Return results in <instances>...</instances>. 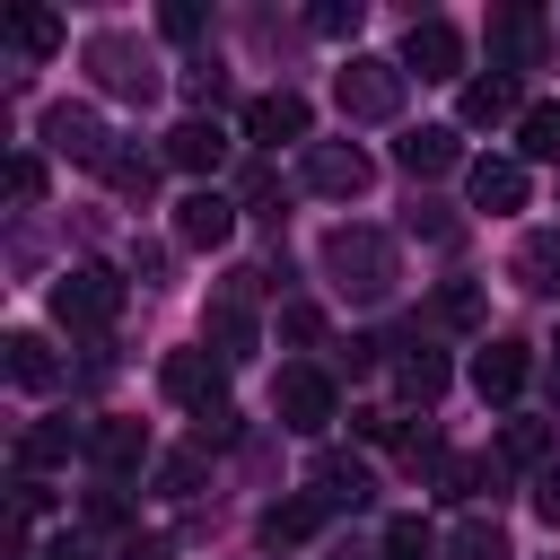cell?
Returning a JSON list of instances; mask_svg holds the SVG:
<instances>
[{"label": "cell", "mask_w": 560, "mask_h": 560, "mask_svg": "<svg viewBox=\"0 0 560 560\" xmlns=\"http://www.w3.org/2000/svg\"><path fill=\"white\" fill-rule=\"evenodd\" d=\"M324 280L341 289V298H359V306H376L385 289H394V236L385 228H332L324 236Z\"/></svg>", "instance_id": "obj_1"}, {"label": "cell", "mask_w": 560, "mask_h": 560, "mask_svg": "<svg viewBox=\"0 0 560 560\" xmlns=\"http://www.w3.org/2000/svg\"><path fill=\"white\" fill-rule=\"evenodd\" d=\"M402 96H411L402 61H376V52H350V61H341V79H332V105H341L350 122H394V114H402Z\"/></svg>", "instance_id": "obj_2"}, {"label": "cell", "mask_w": 560, "mask_h": 560, "mask_svg": "<svg viewBox=\"0 0 560 560\" xmlns=\"http://www.w3.org/2000/svg\"><path fill=\"white\" fill-rule=\"evenodd\" d=\"M122 315V280L105 271V262H70L61 280H52V324L61 332H105Z\"/></svg>", "instance_id": "obj_3"}, {"label": "cell", "mask_w": 560, "mask_h": 560, "mask_svg": "<svg viewBox=\"0 0 560 560\" xmlns=\"http://www.w3.org/2000/svg\"><path fill=\"white\" fill-rule=\"evenodd\" d=\"M88 70H96V88L122 96V105H149V96L166 88V70H158L131 35H88Z\"/></svg>", "instance_id": "obj_4"}, {"label": "cell", "mask_w": 560, "mask_h": 560, "mask_svg": "<svg viewBox=\"0 0 560 560\" xmlns=\"http://www.w3.org/2000/svg\"><path fill=\"white\" fill-rule=\"evenodd\" d=\"M262 280H271V271H236V280L210 298V332H201V341H210L228 368H245V359L262 350V332H254V289H262Z\"/></svg>", "instance_id": "obj_5"}, {"label": "cell", "mask_w": 560, "mask_h": 560, "mask_svg": "<svg viewBox=\"0 0 560 560\" xmlns=\"http://www.w3.org/2000/svg\"><path fill=\"white\" fill-rule=\"evenodd\" d=\"M542 52H551V18H542V9H525V0L490 9V70H499V79L542 70Z\"/></svg>", "instance_id": "obj_6"}, {"label": "cell", "mask_w": 560, "mask_h": 560, "mask_svg": "<svg viewBox=\"0 0 560 560\" xmlns=\"http://www.w3.org/2000/svg\"><path fill=\"white\" fill-rule=\"evenodd\" d=\"M368 175H376V166H368L359 140H306V149H298V184L324 192V201H359Z\"/></svg>", "instance_id": "obj_7"}, {"label": "cell", "mask_w": 560, "mask_h": 560, "mask_svg": "<svg viewBox=\"0 0 560 560\" xmlns=\"http://www.w3.org/2000/svg\"><path fill=\"white\" fill-rule=\"evenodd\" d=\"M271 411H280V429H298V438H324L332 429V376L315 368V359H298V368H280V385H271Z\"/></svg>", "instance_id": "obj_8"}, {"label": "cell", "mask_w": 560, "mask_h": 560, "mask_svg": "<svg viewBox=\"0 0 560 560\" xmlns=\"http://www.w3.org/2000/svg\"><path fill=\"white\" fill-rule=\"evenodd\" d=\"M158 385H166V402H184V411L201 420V411H219V402H228V359H219L210 341H201V350H166Z\"/></svg>", "instance_id": "obj_9"}, {"label": "cell", "mask_w": 560, "mask_h": 560, "mask_svg": "<svg viewBox=\"0 0 560 560\" xmlns=\"http://www.w3.org/2000/svg\"><path fill=\"white\" fill-rule=\"evenodd\" d=\"M44 149H52V158H70V166H96V175H105L114 131L96 122V105H70V96H61V105H44Z\"/></svg>", "instance_id": "obj_10"}, {"label": "cell", "mask_w": 560, "mask_h": 560, "mask_svg": "<svg viewBox=\"0 0 560 560\" xmlns=\"http://www.w3.org/2000/svg\"><path fill=\"white\" fill-rule=\"evenodd\" d=\"M394 385H402L411 402H438V394H446V350H438V324H429V315L394 332Z\"/></svg>", "instance_id": "obj_11"}, {"label": "cell", "mask_w": 560, "mask_h": 560, "mask_svg": "<svg viewBox=\"0 0 560 560\" xmlns=\"http://www.w3.org/2000/svg\"><path fill=\"white\" fill-rule=\"evenodd\" d=\"M394 61H402V79H464V35L446 18H411Z\"/></svg>", "instance_id": "obj_12"}, {"label": "cell", "mask_w": 560, "mask_h": 560, "mask_svg": "<svg viewBox=\"0 0 560 560\" xmlns=\"http://www.w3.org/2000/svg\"><path fill=\"white\" fill-rule=\"evenodd\" d=\"M306 131H315V114H306L298 88H262V96L245 105V140H254V149H280V140L306 149Z\"/></svg>", "instance_id": "obj_13"}, {"label": "cell", "mask_w": 560, "mask_h": 560, "mask_svg": "<svg viewBox=\"0 0 560 560\" xmlns=\"http://www.w3.org/2000/svg\"><path fill=\"white\" fill-rule=\"evenodd\" d=\"M236 210H245V201H228L219 184H192V192L175 201V236H184V245H201V254H219V245L236 236Z\"/></svg>", "instance_id": "obj_14"}, {"label": "cell", "mask_w": 560, "mask_h": 560, "mask_svg": "<svg viewBox=\"0 0 560 560\" xmlns=\"http://www.w3.org/2000/svg\"><path fill=\"white\" fill-rule=\"evenodd\" d=\"M88 464L122 490V481L149 464V429H140V420H88Z\"/></svg>", "instance_id": "obj_15"}, {"label": "cell", "mask_w": 560, "mask_h": 560, "mask_svg": "<svg viewBox=\"0 0 560 560\" xmlns=\"http://www.w3.org/2000/svg\"><path fill=\"white\" fill-rule=\"evenodd\" d=\"M166 166H175V175H219V166H228V131H219V114H184V122L166 131Z\"/></svg>", "instance_id": "obj_16"}, {"label": "cell", "mask_w": 560, "mask_h": 560, "mask_svg": "<svg viewBox=\"0 0 560 560\" xmlns=\"http://www.w3.org/2000/svg\"><path fill=\"white\" fill-rule=\"evenodd\" d=\"M525 376H534V350H525V341H481V350H472V394H481V402H516Z\"/></svg>", "instance_id": "obj_17"}, {"label": "cell", "mask_w": 560, "mask_h": 560, "mask_svg": "<svg viewBox=\"0 0 560 560\" xmlns=\"http://www.w3.org/2000/svg\"><path fill=\"white\" fill-rule=\"evenodd\" d=\"M70 455H88V420H35V429H18V472H52V464H70Z\"/></svg>", "instance_id": "obj_18"}, {"label": "cell", "mask_w": 560, "mask_h": 560, "mask_svg": "<svg viewBox=\"0 0 560 560\" xmlns=\"http://www.w3.org/2000/svg\"><path fill=\"white\" fill-rule=\"evenodd\" d=\"M324 516H332V508H324L315 490H306V499H271L254 534H262V551H306V542L324 534Z\"/></svg>", "instance_id": "obj_19"}, {"label": "cell", "mask_w": 560, "mask_h": 560, "mask_svg": "<svg viewBox=\"0 0 560 560\" xmlns=\"http://www.w3.org/2000/svg\"><path fill=\"white\" fill-rule=\"evenodd\" d=\"M394 166H402V175H420V184H429V175H446V166H464L455 122H420V131H402V140H394Z\"/></svg>", "instance_id": "obj_20"}, {"label": "cell", "mask_w": 560, "mask_h": 560, "mask_svg": "<svg viewBox=\"0 0 560 560\" xmlns=\"http://www.w3.org/2000/svg\"><path fill=\"white\" fill-rule=\"evenodd\" d=\"M464 184H472V210H525V158H472Z\"/></svg>", "instance_id": "obj_21"}, {"label": "cell", "mask_w": 560, "mask_h": 560, "mask_svg": "<svg viewBox=\"0 0 560 560\" xmlns=\"http://www.w3.org/2000/svg\"><path fill=\"white\" fill-rule=\"evenodd\" d=\"M551 446H560V420H499V464L508 472H551Z\"/></svg>", "instance_id": "obj_22"}, {"label": "cell", "mask_w": 560, "mask_h": 560, "mask_svg": "<svg viewBox=\"0 0 560 560\" xmlns=\"http://www.w3.org/2000/svg\"><path fill=\"white\" fill-rule=\"evenodd\" d=\"M464 122H472V131H490V122H525V96H516V79H499V70L464 79Z\"/></svg>", "instance_id": "obj_23"}, {"label": "cell", "mask_w": 560, "mask_h": 560, "mask_svg": "<svg viewBox=\"0 0 560 560\" xmlns=\"http://www.w3.org/2000/svg\"><path fill=\"white\" fill-rule=\"evenodd\" d=\"M158 166H166V149H140V140H114V158H105V184H114L122 201H149V192H158Z\"/></svg>", "instance_id": "obj_24"}, {"label": "cell", "mask_w": 560, "mask_h": 560, "mask_svg": "<svg viewBox=\"0 0 560 560\" xmlns=\"http://www.w3.org/2000/svg\"><path fill=\"white\" fill-rule=\"evenodd\" d=\"M0 350H9V385H26V394H52L61 385V359H52L44 332H9Z\"/></svg>", "instance_id": "obj_25"}, {"label": "cell", "mask_w": 560, "mask_h": 560, "mask_svg": "<svg viewBox=\"0 0 560 560\" xmlns=\"http://www.w3.org/2000/svg\"><path fill=\"white\" fill-rule=\"evenodd\" d=\"M315 499H324L332 516L368 508V464H359V455H324V464H315Z\"/></svg>", "instance_id": "obj_26"}, {"label": "cell", "mask_w": 560, "mask_h": 560, "mask_svg": "<svg viewBox=\"0 0 560 560\" xmlns=\"http://www.w3.org/2000/svg\"><path fill=\"white\" fill-rule=\"evenodd\" d=\"M499 481H508L499 455H446V464H438V490H446V499H499Z\"/></svg>", "instance_id": "obj_27"}, {"label": "cell", "mask_w": 560, "mask_h": 560, "mask_svg": "<svg viewBox=\"0 0 560 560\" xmlns=\"http://www.w3.org/2000/svg\"><path fill=\"white\" fill-rule=\"evenodd\" d=\"M9 52L52 61V52H61V18H52V9H18V18H9Z\"/></svg>", "instance_id": "obj_28"}, {"label": "cell", "mask_w": 560, "mask_h": 560, "mask_svg": "<svg viewBox=\"0 0 560 560\" xmlns=\"http://www.w3.org/2000/svg\"><path fill=\"white\" fill-rule=\"evenodd\" d=\"M429 324H438V332H481V289H472V280H446V289L429 298Z\"/></svg>", "instance_id": "obj_29"}, {"label": "cell", "mask_w": 560, "mask_h": 560, "mask_svg": "<svg viewBox=\"0 0 560 560\" xmlns=\"http://www.w3.org/2000/svg\"><path fill=\"white\" fill-rule=\"evenodd\" d=\"M438 551H446V560H508V534H499V516H464Z\"/></svg>", "instance_id": "obj_30"}, {"label": "cell", "mask_w": 560, "mask_h": 560, "mask_svg": "<svg viewBox=\"0 0 560 560\" xmlns=\"http://www.w3.org/2000/svg\"><path fill=\"white\" fill-rule=\"evenodd\" d=\"M201 472H210V455H201V446H184V455H158L149 490H158V499H192V490H201Z\"/></svg>", "instance_id": "obj_31"}, {"label": "cell", "mask_w": 560, "mask_h": 560, "mask_svg": "<svg viewBox=\"0 0 560 560\" xmlns=\"http://www.w3.org/2000/svg\"><path fill=\"white\" fill-rule=\"evenodd\" d=\"M516 280L542 289V298H560V236H534V245L516 254Z\"/></svg>", "instance_id": "obj_32"}, {"label": "cell", "mask_w": 560, "mask_h": 560, "mask_svg": "<svg viewBox=\"0 0 560 560\" xmlns=\"http://www.w3.org/2000/svg\"><path fill=\"white\" fill-rule=\"evenodd\" d=\"M516 149H525V158H560V105H525Z\"/></svg>", "instance_id": "obj_33"}, {"label": "cell", "mask_w": 560, "mask_h": 560, "mask_svg": "<svg viewBox=\"0 0 560 560\" xmlns=\"http://www.w3.org/2000/svg\"><path fill=\"white\" fill-rule=\"evenodd\" d=\"M429 551H438V534H429L420 516H394L385 542H376V560H429Z\"/></svg>", "instance_id": "obj_34"}, {"label": "cell", "mask_w": 560, "mask_h": 560, "mask_svg": "<svg viewBox=\"0 0 560 560\" xmlns=\"http://www.w3.org/2000/svg\"><path fill=\"white\" fill-rule=\"evenodd\" d=\"M201 26H210V9H201V0H166V9H158V35H175V44H192Z\"/></svg>", "instance_id": "obj_35"}, {"label": "cell", "mask_w": 560, "mask_h": 560, "mask_svg": "<svg viewBox=\"0 0 560 560\" xmlns=\"http://www.w3.org/2000/svg\"><path fill=\"white\" fill-rule=\"evenodd\" d=\"M175 79H184V96H192V105H219V96H228V70H219V61H184Z\"/></svg>", "instance_id": "obj_36"}, {"label": "cell", "mask_w": 560, "mask_h": 560, "mask_svg": "<svg viewBox=\"0 0 560 560\" xmlns=\"http://www.w3.org/2000/svg\"><path fill=\"white\" fill-rule=\"evenodd\" d=\"M411 236H429V245H455V236H464V219H446L438 201H411Z\"/></svg>", "instance_id": "obj_37"}, {"label": "cell", "mask_w": 560, "mask_h": 560, "mask_svg": "<svg viewBox=\"0 0 560 560\" xmlns=\"http://www.w3.org/2000/svg\"><path fill=\"white\" fill-rule=\"evenodd\" d=\"M9 192H18V201H44V158H35V149L9 158Z\"/></svg>", "instance_id": "obj_38"}, {"label": "cell", "mask_w": 560, "mask_h": 560, "mask_svg": "<svg viewBox=\"0 0 560 560\" xmlns=\"http://www.w3.org/2000/svg\"><path fill=\"white\" fill-rule=\"evenodd\" d=\"M192 446H201V455H210V446H236V411H228V402L201 411V420H192Z\"/></svg>", "instance_id": "obj_39"}, {"label": "cell", "mask_w": 560, "mask_h": 560, "mask_svg": "<svg viewBox=\"0 0 560 560\" xmlns=\"http://www.w3.org/2000/svg\"><path fill=\"white\" fill-rule=\"evenodd\" d=\"M306 26H315V35H359V0H324Z\"/></svg>", "instance_id": "obj_40"}, {"label": "cell", "mask_w": 560, "mask_h": 560, "mask_svg": "<svg viewBox=\"0 0 560 560\" xmlns=\"http://www.w3.org/2000/svg\"><path fill=\"white\" fill-rule=\"evenodd\" d=\"M280 332L306 350V341H324V315H315V306H280Z\"/></svg>", "instance_id": "obj_41"}, {"label": "cell", "mask_w": 560, "mask_h": 560, "mask_svg": "<svg viewBox=\"0 0 560 560\" xmlns=\"http://www.w3.org/2000/svg\"><path fill=\"white\" fill-rule=\"evenodd\" d=\"M271 201H280V175L254 166V175H245V210H271ZM271 219H280V210H271Z\"/></svg>", "instance_id": "obj_42"}, {"label": "cell", "mask_w": 560, "mask_h": 560, "mask_svg": "<svg viewBox=\"0 0 560 560\" xmlns=\"http://www.w3.org/2000/svg\"><path fill=\"white\" fill-rule=\"evenodd\" d=\"M534 516H542V525H560V464H551V472H534Z\"/></svg>", "instance_id": "obj_43"}, {"label": "cell", "mask_w": 560, "mask_h": 560, "mask_svg": "<svg viewBox=\"0 0 560 560\" xmlns=\"http://www.w3.org/2000/svg\"><path fill=\"white\" fill-rule=\"evenodd\" d=\"M35 560H96V542H88V534H52Z\"/></svg>", "instance_id": "obj_44"}, {"label": "cell", "mask_w": 560, "mask_h": 560, "mask_svg": "<svg viewBox=\"0 0 560 560\" xmlns=\"http://www.w3.org/2000/svg\"><path fill=\"white\" fill-rule=\"evenodd\" d=\"M114 560H175V551H166V542H158V534H131V542H122V551H114Z\"/></svg>", "instance_id": "obj_45"}, {"label": "cell", "mask_w": 560, "mask_h": 560, "mask_svg": "<svg viewBox=\"0 0 560 560\" xmlns=\"http://www.w3.org/2000/svg\"><path fill=\"white\" fill-rule=\"evenodd\" d=\"M551 420H560V350H551Z\"/></svg>", "instance_id": "obj_46"}]
</instances>
